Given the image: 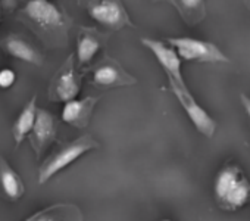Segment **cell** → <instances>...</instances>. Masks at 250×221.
<instances>
[{
	"instance_id": "obj_20",
	"label": "cell",
	"mask_w": 250,
	"mask_h": 221,
	"mask_svg": "<svg viewBox=\"0 0 250 221\" xmlns=\"http://www.w3.org/2000/svg\"><path fill=\"white\" fill-rule=\"evenodd\" d=\"M162 221H172V220H162Z\"/></svg>"
},
{
	"instance_id": "obj_6",
	"label": "cell",
	"mask_w": 250,
	"mask_h": 221,
	"mask_svg": "<svg viewBox=\"0 0 250 221\" xmlns=\"http://www.w3.org/2000/svg\"><path fill=\"white\" fill-rule=\"evenodd\" d=\"M93 84L100 87H130L137 84V78L125 69L119 61L104 56L93 68Z\"/></svg>"
},
{
	"instance_id": "obj_16",
	"label": "cell",
	"mask_w": 250,
	"mask_h": 221,
	"mask_svg": "<svg viewBox=\"0 0 250 221\" xmlns=\"http://www.w3.org/2000/svg\"><path fill=\"white\" fill-rule=\"evenodd\" d=\"M171 3L178 11L183 21L188 25H196L202 22L206 17L205 2H200V0H180V2L174 0Z\"/></svg>"
},
{
	"instance_id": "obj_13",
	"label": "cell",
	"mask_w": 250,
	"mask_h": 221,
	"mask_svg": "<svg viewBox=\"0 0 250 221\" xmlns=\"http://www.w3.org/2000/svg\"><path fill=\"white\" fill-rule=\"evenodd\" d=\"M27 221H83V215L72 203H58L39 211Z\"/></svg>"
},
{
	"instance_id": "obj_21",
	"label": "cell",
	"mask_w": 250,
	"mask_h": 221,
	"mask_svg": "<svg viewBox=\"0 0 250 221\" xmlns=\"http://www.w3.org/2000/svg\"><path fill=\"white\" fill-rule=\"evenodd\" d=\"M0 12H2V6H0Z\"/></svg>"
},
{
	"instance_id": "obj_2",
	"label": "cell",
	"mask_w": 250,
	"mask_h": 221,
	"mask_svg": "<svg viewBox=\"0 0 250 221\" xmlns=\"http://www.w3.org/2000/svg\"><path fill=\"white\" fill-rule=\"evenodd\" d=\"M100 145L97 140H94L91 136H83L75 139L74 142H69L63 145L61 149H58L50 158H47L43 165L39 170V183L44 184L49 181L53 176L61 173L63 168L75 162L78 158H81L88 151L97 149Z\"/></svg>"
},
{
	"instance_id": "obj_9",
	"label": "cell",
	"mask_w": 250,
	"mask_h": 221,
	"mask_svg": "<svg viewBox=\"0 0 250 221\" xmlns=\"http://www.w3.org/2000/svg\"><path fill=\"white\" fill-rule=\"evenodd\" d=\"M142 44L155 55V58L167 72L168 78H172L180 84H186L181 72V58L178 56L177 50L171 44L162 40H153L147 37L142 39Z\"/></svg>"
},
{
	"instance_id": "obj_19",
	"label": "cell",
	"mask_w": 250,
	"mask_h": 221,
	"mask_svg": "<svg viewBox=\"0 0 250 221\" xmlns=\"http://www.w3.org/2000/svg\"><path fill=\"white\" fill-rule=\"evenodd\" d=\"M240 99H241V105H243V108L246 110V114L250 118V97L246 96V94H240Z\"/></svg>"
},
{
	"instance_id": "obj_12",
	"label": "cell",
	"mask_w": 250,
	"mask_h": 221,
	"mask_svg": "<svg viewBox=\"0 0 250 221\" xmlns=\"http://www.w3.org/2000/svg\"><path fill=\"white\" fill-rule=\"evenodd\" d=\"M106 40V36L96 28H83L77 42V58L80 65H85L93 61Z\"/></svg>"
},
{
	"instance_id": "obj_1",
	"label": "cell",
	"mask_w": 250,
	"mask_h": 221,
	"mask_svg": "<svg viewBox=\"0 0 250 221\" xmlns=\"http://www.w3.org/2000/svg\"><path fill=\"white\" fill-rule=\"evenodd\" d=\"M213 195L225 211H237L250 202V181L237 165H225L215 178Z\"/></svg>"
},
{
	"instance_id": "obj_18",
	"label": "cell",
	"mask_w": 250,
	"mask_h": 221,
	"mask_svg": "<svg viewBox=\"0 0 250 221\" xmlns=\"http://www.w3.org/2000/svg\"><path fill=\"white\" fill-rule=\"evenodd\" d=\"M17 80V75L12 69L5 68L0 71V88H9Z\"/></svg>"
},
{
	"instance_id": "obj_17",
	"label": "cell",
	"mask_w": 250,
	"mask_h": 221,
	"mask_svg": "<svg viewBox=\"0 0 250 221\" xmlns=\"http://www.w3.org/2000/svg\"><path fill=\"white\" fill-rule=\"evenodd\" d=\"M6 49L8 52L17 58V59H21L24 62H28V64H34V65H40L42 64V56L40 53L30 44L27 43L24 39L21 37H17V36H11L8 40H6Z\"/></svg>"
},
{
	"instance_id": "obj_3",
	"label": "cell",
	"mask_w": 250,
	"mask_h": 221,
	"mask_svg": "<svg viewBox=\"0 0 250 221\" xmlns=\"http://www.w3.org/2000/svg\"><path fill=\"white\" fill-rule=\"evenodd\" d=\"M167 43L171 44L180 58L191 62H205V64H227L229 59L227 55L213 43L197 40L191 37H171L167 39Z\"/></svg>"
},
{
	"instance_id": "obj_10",
	"label": "cell",
	"mask_w": 250,
	"mask_h": 221,
	"mask_svg": "<svg viewBox=\"0 0 250 221\" xmlns=\"http://www.w3.org/2000/svg\"><path fill=\"white\" fill-rule=\"evenodd\" d=\"M56 132L58 124L55 117L46 109H39L34 129L30 133V142L37 156H40L43 151L56 139Z\"/></svg>"
},
{
	"instance_id": "obj_14",
	"label": "cell",
	"mask_w": 250,
	"mask_h": 221,
	"mask_svg": "<svg viewBox=\"0 0 250 221\" xmlns=\"http://www.w3.org/2000/svg\"><path fill=\"white\" fill-rule=\"evenodd\" d=\"M0 187L9 199H20L25 190L20 174L3 158H0Z\"/></svg>"
},
{
	"instance_id": "obj_7",
	"label": "cell",
	"mask_w": 250,
	"mask_h": 221,
	"mask_svg": "<svg viewBox=\"0 0 250 221\" xmlns=\"http://www.w3.org/2000/svg\"><path fill=\"white\" fill-rule=\"evenodd\" d=\"M24 14L42 30L61 31L66 30V18L62 11L47 0H31L25 5Z\"/></svg>"
},
{
	"instance_id": "obj_11",
	"label": "cell",
	"mask_w": 250,
	"mask_h": 221,
	"mask_svg": "<svg viewBox=\"0 0 250 221\" xmlns=\"http://www.w3.org/2000/svg\"><path fill=\"white\" fill-rule=\"evenodd\" d=\"M99 102V97H84L80 100H71L65 103L62 109V121L75 127V129H84L88 126L91 115L94 112V108Z\"/></svg>"
},
{
	"instance_id": "obj_4",
	"label": "cell",
	"mask_w": 250,
	"mask_h": 221,
	"mask_svg": "<svg viewBox=\"0 0 250 221\" xmlns=\"http://www.w3.org/2000/svg\"><path fill=\"white\" fill-rule=\"evenodd\" d=\"M168 86L172 94L177 97L183 109L186 110L187 117L191 120L193 126L197 129L199 133H202L205 137L210 139L215 136L216 132V121L206 112L205 108H202L194 96L188 91L187 84H180L172 78H168Z\"/></svg>"
},
{
	"instance_id": "obj_15",
	"label": "cell",
	"mask_w": 250,
	"mask_h": 221,
	"mask_svg": "<svg viewBox=\"0 0 250 221\" xmlns=\"http://www.w3.org/2000/svg\"><path fill=\"white\" fill-rule=\"evenodd\" d=\"M37 105H36V96L25 105V108L22 109V112L20 114V117L17 118L12 133H14V139L15 143L20 145L27 136H30V133L34 129L36 124V118H37Z\"/></svg>"
},
{
	"instance_id": "obj_8",
	"label": "cell",
	"mask_w": 250,
	"mask_h": 221,
	"mask_svg": "<svg viewBox=\"0 0 250 221\" xmlns=\"http://www.w3.org/2000/svg\"><path fill=\"white\" fill-rule=\"evenodd\" d=\"M80 93V77L77 75L74 65V55H71L62 68L56 72L50 84V99L56 102H71Z\"/></svg>"
},
{
	"instance_id": "obj_5",
	"label": "cell",
	"mask_w": 250,
	"mask_h": 221,
	"mask_svg": "<svg viewBox=\"0 0 250 221\" xmlns=\"http://www.w3.org/2000/svg\"><path fill=\"white\" fill-rule=\"evenodd\" d=\"M88 15L99 22L100 25L118 31L125 27H134L128 12L125 11L124 5L116 0H97V2L87 3Z\"/></svg>"
}]
</instances>
